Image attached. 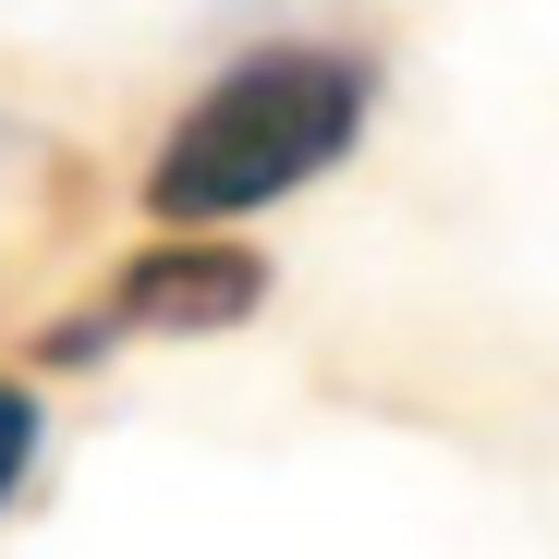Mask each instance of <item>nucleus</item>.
Here are the masks:
<instances>
[{"mask_svg": "<svg viewBox=\"0 0 559 559\" xmlns=\"http://www.w3.org/2000/svg\"><path fill=\"white\" fill-rule=\"evenodd\" d=\"M365 134V61L353 49H243L231 73H207L182 122L146 158V219L170 231H219L255 219L280 195H305L317 170H341Z\"/></svg>", "mask_w": 559, "mask_h": 559, "instance_id": "f257e3e1", "label": "nucleus"}, {"mask_svg": "<svg viewBox=\"0 0 559 559\" xmlns=\"http://www.w3.org/2000/svg\"><path fill=\"white\" fill-rule=\"evenodd\" d=\"M267 305V255L231 243V231H158L146 255L110 267L98 305H73V329H49V365H85L110 341H207V329H243Z\"/></svg>", "mask_w": 559, "mask_h": 559, "instance_id": "f03ea898", "label": "nucleus"}, {"mask_svg": "<svg viewBox=\"0 0 559 559\" xmlns=\"http://www.w3.org/2000/svg\"><path fill=\"white\" fill-rule=\"evenodd\" d=\"M37 438H49L37 390H25V378H0V511L25 499V475H37Z\"/></svg>", "mask_w": 559, "mask_h": 559, "instance_id": "7ed1b4c3", "label": "nucleus"}]
</instances>
